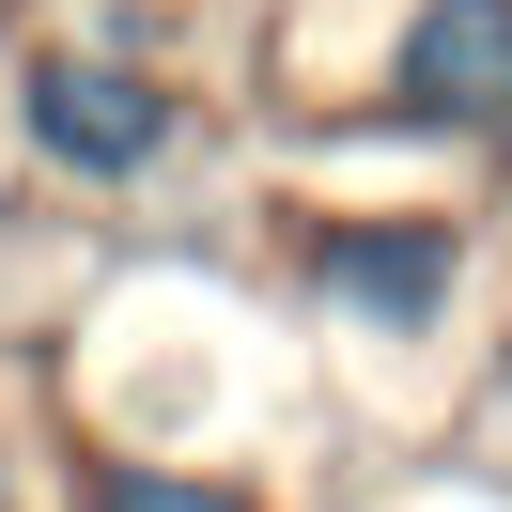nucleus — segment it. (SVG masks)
<instances>
[{
  "mask_svg": "<svg viewBox=\"0 0 512 512\" xmlns=\"http://www.w3.org/2000/svg\"><path fill=\"white\" fill-rule=\"evenodd\" d=\"M497 156H512V125H497Z\"/></svg>",
  "mask_w": 512,
  "mask_h": 512,
  "instance_id": "obj_6",
  "label": "nucleus"
},
{
  "mask_svg": "<svg viewBox=\"0 0 512 512\" xmlns=\"http://www.w3.org/2000/svg\"><path fill=\"white\" fill-rule=\"evenodd\" d=\"M0 512H16V450H0Z\"/></svg>",
  "mask_w": 512,
  "mask_h": 512,
  "instance_id": "obj_5",
  "label": "nucleus"
},
{
  "mask_svg": "<svg viewBox=\"0 0 512 512\" xmlns=\"http://www.w3.org/2000/svg\"><path fill=\"white\" fill-rule=\"evenodd\" d=\"M78 512H280V497L202 481V466H156V450H109V466H78Z\"/></svg>",
  "mask_w": 512,
  "mask_h": 512,
  "instance_id": "obj_4",
  "label": "nucleus"
},
{
  "mask_svg": "<svg viewBox=\"0 0 512 512\" xmlns=\"http://www.w3.org/2000/svg\"><path fill=\"white\" fill-rule=\"evenodd\" d=\"M311 280H326V311L357 326V342H435L450 326V295H466V233L450 218H326L311 233Z\"/></svg>",
  "mask_w": 512,
  "mask_h": 512,
  "instance_id": "obj_2",
  "label": "nucleus"
},
{
  "mask_svg": "<svg viewBox=\"0 0 512 512\" xmlns=\"http://www.w3.org/2000/svg\"><path fill=\"white\" fill-rule=\"evenodd\" d=\"M388 109L404 125H512V0H419L388 32Z\"/></svg>",
  "mask_w": 512,
  "mask_h": 512,
  "instance_id": "obj_3",
  "label": "nucleus"
},
{
  "mask_svg": "<svg viewBox=\"0 0 512 512\" xmlns=\"http://www.w3.org/2000/svg\"><path fill=\"white\" fill-rule=\"evenodd\" d=\"M16 140H32L63 187H140V171L187 140V94L156 63H109V47H47L16 78Z\"/></svg>",
  "mask_w": 512,
  "mask_h": 512,
  "instance_id": "obj_1",
  "label": "nucleus"
}]
</instances>
